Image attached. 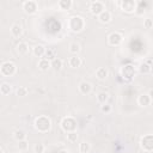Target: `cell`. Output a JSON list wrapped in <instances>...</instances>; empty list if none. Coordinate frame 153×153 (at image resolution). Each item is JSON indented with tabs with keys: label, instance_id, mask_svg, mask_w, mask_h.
Masks as SVG:
<instances>
[{
	"label": "cell",
	"instance_id": "9c48e42d",
	"mask_svg": "<svg viewBox=\"0 0 153 153\" xmlns=\"http://www.w3.org/2000/svg\"><path fill=\"white\" fill-rule=\"evenodd\" d=\"M23 10L26 14H35L38 10V5L33 0H26L23 2Z\"/></svg>",
	"mask_w": 153,
	"mask_h": 153
},
{
	"label": "cell",
	"instance_id": "7c38bea8",
	"mask_svg": "<svg viewBox=\"0 0 153 153\" xmlns=\"http://www.w3.org/2000/svg\"><path fill=\"white\" fill-rule=\"evenodd\" d=\"M137 72H139L140 74H143V75L151 74V73H152V65H151V61L140 63L139 67H137Z\"/></svg>",
	"mask_w": 153,
	"mask_h": 153
},
{
	"label": "cell",
	"instance_id": "d6a6232c",
	"mask_svg": "<svg viewBox=\"0 0 153 153\" xmlns=\"http://www.w3.org/2000/svg\"><path fill=\"white\" fill-rule=\"evenodd\" d=\"M67 140L69 141V142H76V140H78V134H76V131H72V133H67Z\"/></svg>",
	"mask_w": 153,
	"mask_h": 153
},
{
	"label": "cell",
	"instance_id": "52a82bcc",
	"mask_svg": "<svg viewBox=\"0 0 153 153\" xmlns=\"http://www.w3.org/2000/svg\"><path fill=\"white\" fill-rule=\"evenodd\" d=\"M117 5L120 6V8L126 12V13H133L136 11L137 8V2L134 0H123V1H118Z\"/></svg>",
	"mask_w": 153,
	"mask_h": 153
},
{
	"label": "cell",
	"instance_id": "6da1fadb",
	"mask_svg": "<svg viewBox=\"0 0 153 153\" xmlns=\"http://www.w3.org/2000/svg\"><path fill=\"white\" fill-rule=\"evenodd\" d=\"M85 19L81 17V16H72L69 17L68 22H67V27L71 32H74V33H78V32H81L84 29H85Z\"/></svg>",
	"mask_w": 153,
	"mask_h": 153
},
{
	"label": "cell",
	"instance_id": "8fae6325",
	"mask_svg": "<svg viewBox=\"0 0 153 153\" xmlns=\"http://www.w3.org/2000/svg\"><path fill=\"white\" fill-rule=\"evenodd\" d=\"M78 88H79V92L81 93V94H90L91 92H92V84L91 82H88V81H81L80 84H79V86H78Z\"/></svg>",
	"mask_w": 153,
	"mask_h": 153
},
{
	"label": "cell",
	"instance_id": "74e56055",
	"mask_svg": "<svg viewBox=\"0 0 153 153\" xmlns=\"http://www.w3.org/2000/svg\"><path fill=\"white\" fill-rule=\"evenodd\" d=\"M0 151H1V153H4V148H2V147L0 148Z\"/></svg>",
	"mask_w": 153,
	"mask_h": 153
},
{
	"label": "cell",
	"instance_id": "603a6c76",
	"mask_svg": "<svg viewBox=\"0 0 153 153\" xmlns=\"http://www.w3.org/2000/svg\"><path fill=\"white\" fill-rule=\"evenodd\" d=\"M108 100H109V93H108V92L102 91V92H99V93L97 94V102H98L100 105L106 104Z\"/></svg>",
	"mask_w": 153,
	"mask_h": 153
},
{
	"label": "cell",
	"instance_id": "ffe728a7",
	"mask_svg": "<svg viewBox=\"0 0 153 153\" xmlns=\"http://www.w3.org/2000/svg\"><path fill=\"white\" fill-rule=\"evenodd\" d=\"M73 6V1L72 0H60L57 2V7L61 10V11H68L71 10Z\"/></svg>",
	"mask_w": 153,
	"mask_h": 153
},
{
	"label": "cell",
	"instance_id": "8992f818",
	"mask_svg": "<svg viewBox=\"0 0 153 153\" xmlns=\"http://www.w3.org/2000/svg\"><path fill=\"white\" fill-rule=\"evenodd\" d=\"M121 76L126 80V81H130L133 80V78L135 76V73H136V69L133 65L128 63V65H124L122 68H121Z\"/></svg>",
	"mask_w": 153,
	"mask_h": 153
},
{
	"label": "cell",
	"instance_id": "1f68e13d",
	"mask_svg": "<svg viewBox=\"0 0 153 153\" xmlns=\"http://www.w3.org/2000/svg\"><path fill=\"white\" fill-rule=\"evenodd\" d=\"M100 111L103 112V114H105V115H108V114H110L111 111H112V106L110 105V104H103V105H100Z\"/></svg>",
	"mask_w": 153,
	"mask_h": 153
},
{
	"label": "cell",
	"instance_id": "f546056e",
	"mask_svg": "<svg viewBox=\"0 0 153 153\" xmlns=\"http://www.w3.org/2000/svg\"><path fill=\"white\" fill-rule=\"evenodd\" d=\"M18 149L20 151V152H25V151H27V148H29V142L26 141V140H23V141H18Z\"/></svg>",
	"mask_w": 153,
	"mask_h": 153
},
{
	"label": "cell",
	"instance_id": "7a4b0ae2",
	"mask_svg": "<svg viewBox=\"0 0 153 153\" xmlns=\"http://www.w3.org/2000/svg\"><path fill=\"white\" fill-rule=\"evenodd\" d=\"M33 127L38 133H48L51 128V120L48 116L41 115V116L35 118Z\"/></svg>",
	"mask_w": 153,
	"mask_h": 153
},
{
	"label": "cell",
	"instance_id": "5b68a950",
	"mask_svg": "<svg viewBox=\"0 0 153 153\" xmlns=\"http://www.w3.org/2000/svg\"><path fill=\"white\" fill-rule=\"evenodd\" d=\"M17 72V66L12 61H5L0 66V74L2 76H13Z\"/></svg>",
	"mask_w": 153,
	"mask_h": 153
},
{
	"label": "cell",
	"instance_id": "836d02e7",
	"mask_svg": "<svg viewBox=\"0 0 153 153\" xmlns=\"http://www.w3.org/2000/svg\"><path fill=\"white\" fill-rule=\"evenodd\" d=\"M143 27L145 29H152L153 27V19L152 18H146L143 19Z\"/></svg>",
	"mask_w": 153,
	"mask_h": 153
},
{
	"label": "cell",
	"instance_id": "cb8c5ba5",
	"mask_svg": "<svg viewBox=\"0 0 153 153\" xmlns=\"http://www.w3.org/2000/svg\"><path fill=\"white\" fill-rule=\"evenodd\" d=\"M11 92H12V86H11L10 84L2 82V84L0 85V93H1L2 96H7V94H10Z\"/></svg>",
	"mask_w": 153,
	"mask_h": 153
},
{
	"label": "cell",
	"instance_id": "9a60e30c",
	"mask_svg": "<svg viewBox=\"0 0 153 153\" xmlns=\"http://www.w3.org/2000/svg\"><path fill=\"white\" fill-rule=\"evenodd\" d=\"M97 18H98V20H99L102 24H109V23L112 20V14H111L110 11L105 10V11L102 12Z\"/></svg>",
	"mask_w": 153,
	"mask_h": 153
},
{
	"label": "cell",
	"instance_id": "7402d4cb",
	"mask_svg": "<svg viewBox=\"0 0 153 153\" xmlns=\"http://www.w3.org/2000/svg\"><path fill=\"white\" fill-rule=\"evenodd\" d=\"M38 68L41 69V71H43V72H47L49 68H51V61H49V60H47V59H41L39 61H38Z\"/></svg>",
	"mask_w": 153,
	"mask_h": 153
},
{
	"label": "cell",
	"instance_id": "484cf974",
	"mask_svg": "<svg viewBox=\"0 0 153 153\" xmlns=\"http://www.w3.org/2000/svg\"><path fill=\"white\" fill-rule=\"evenodd\" d=\"M69 53L71 54H73V55H78L79 53H80V50H81V48H80V44L79 43H76V42H72L71 44H69Z\"/></svg>",
	"mask_w": 153,
	"mask_h": 153
},
{
	"label": "cell",
	"instance_id": "e575fe53",
	"mask_svg": "<svg viewBox=\"0 0 153 153\" xmlns=\"http://www.w3.org/2000/svg\"><path fill=\"white\" fill-rule=\"evenodd\" d=\"M147 94L153 99V88H149V90H148V92H147Z\"/></svg>",
	"mask_w": 153,
	"mask_h": 153
},
{
	"label": "cell",
	"instance_id": "d590c367",
	"mask_svg": "<svg viewBox=\"0 0 153 153\" xmlns=\"http://www.w3.org/2000/svg\"><path fill=\"white\" fill-rule=\"evenodd\" d=\"M59 153H69V151L68 149H61Z\"/></svg>",
	"mask_w": 153,
	"mask_h": 153
},
{
	"label": "cell",
	"instance_id": "3957f363",
	"mask_svg": "<svg viewBox=\"0 0 153 153\" xmlns=\"http://www.w3.org/2000/svg\"><path fill=\"white\" fill-rule=\"evenodd\" d=\"M60 127L61 129L67 134V133H72V131H76V128H78V123H76V120L72 116H66L61 120L60 122Z\"/></svg>",
	"mask_w": 153,
	"mask_h": 153
},
{
	"label": "cell",
	"instance_id": "d4e9b609",
	"mask_svg": "<svg viewBox=\"0 0 153 153\" xmlns=\"http://www.w3.org/2000/svg\"><path fill=\"white\" fill-rule=\"evenodd\" d=\"M13 137H14V140H16L17 142H18V141H23V140H26V134H25L24 130L18 129V130H16V131L13 133Z\"/></svg>",
	"mask_w": 153,
	"mask_h": 153
},
{
	"label": "cell",
	"instance_id": "e0dca14e",
	"mask_svg": "<svg viewBox=\"0 0 153 153\" xmlns=\"http://www.w3.org/2000/svg\"><path fill=\"white\" fill-rule=\"evenodd\" d=\"M68 65H69L71 68H74V69H75V68H79V67L82 65V60H81L78 55H73V56L69 57Z\"/></svg>",
	"mask_w": 153,
	"mask_h": 153
},
{
	"label": "cell",
	"instance_id": "277c9868",
	"mask_svg": "<svg viewBox=\"0 0 153 153\" xmlns=\"http://www.w3.org/2000/svg\"><path fill=\"white\" fill-rule=\"evenodd\" d=\"M140 147L146 153L153 152V134H145L140 139Z\"/></svg>",
	"mask_w": 153,
	"mask_h": 153
},
{
	"label": "cell",
	"instance_id": "5bb4252c",
	"mask_svg": "<svg viewBox=\"0 0 153 153\" xmlns=\"http://www.w3.org/2000/svg\"><path fill=\"white\" fill-rule=\"evenodd\" d=\"M10 31H11V35H12L13 37L19 38V37L22 36V33H23V26H22V24H19V23H14V24L11 25Z\"/></svg>",
	"mask_w": 153,
	"mask_h": 153
},
{
	"label": "cell",
	"instance_id": "d6986e66",
	"mask_svg": "<svg viewBox=\"0 0 153 153\" xmlns=\"http://www.w3.org/2000/svg\"><path fill=\"white\" fill-rule=\"evenodd\" d=\"M44 59H47V60H49V61H53V60L57 59V50H56L54 47H49V48H47Z\"/></svg>",
	"mask_w": 153,
	"mask_h": 153
},
{
	"label": "cell",
	"instance_id": "ac0fdd59",
	"mask_svg": "<svg viewBox=\"0 0 153 153\" xmlns=\"http://www.w3.org/2000/svg\"><path fill=\"white\" fill-rule=\"evenodd\" d=\"M16 50H17V53L19 55L24 56V55H26L29 53V45H27L26 42H19L17 44V47H16Z\"/></svg>",
	"mask_w": 153,
	"mask_h": 153
},
{
	"label": "cell",
	"instance_id": "44dd1931",
	"mask_svg": "<svg viewBox=\"0 0 153 153\" xmlns=\"http://www.w3.org/2000/svg\"><path fill=\"white\" fill-rule=\"evenodd\" d=\"M96 76H97L98 80H105L109 76V71L105 67H99L96 71Z\"/></svg>",
	"mask_w": 153,
	"mask_h": 153
},
{
	"label": "cell",
	"instance_id": "8d00e7d4",
	"mask_svg": "<svg viewBox=\"0 0 153 153\" xmlns=\"http://www.w3.org/2000/svg\"><path fill=\"white\" fill-rule=\"evenodd\" d=\"M12 153H23V152H20V151H14V152H12Z\"/></svg>",
	"mask_w": 153,
	"mask_h": 153
},
{
	"label": "cell",
	"instance_id": "30bf717a",
	"mask_svg": "<svg viewBox=\"0 0 153 153\" xmlns=\"http://www.w3.org/2000/svg\"><path fill=\"white\" fill-rule=\"evenodd\" d=\"M105 11V5L104 2L102 1H92L90 4V12L93 14V16H99L102 12Z\"/></svg>",
	"mask_w": 153,
	"mask_h": 153
},
{
	"label": "cell",
	"instance_id": "f1b7e54d",
	"mask_svg": "<svg viewBox=\"0 0 153 153\" xmlns=\"http://www.w3.org/2000/svg\"><path fill=\"white\" fill-rule=\"evenodd\" d=\"M27 93H29V90H27V87H25V86H19V87L16 90V94H17L18 97H25V96H27Z\"/></svg>",
	"mask_w": 153,
	"mask_h": 153
},
{
	"label": "cell",
	"instance_id": "2e32d148",
	"mask_svg": "<svg viewBox=\"0 0 153 153\" xmlns=\"http://www.w3.org/2000/svg\"><path fill=\"white\" fill-rule=\"evenodd\" d=\"M45 50H47V48H45L43 44H36V45L32 48V54H33L36 57H44Z\"/></svg>",
	"mask_w": 153,
	"mask_h": 153
},
{
	"label": "cell",
	"instance_id": "4316f807",
	"mask_svg": "<svg viewBox=\"0 0 153 153\" xmlns=\"http://www.w3.org/2000/svg\"><path fill=\"white\" fill-rule=\"evenodd\" d=\"M62 67H63V61L61 60V59H55V60H53L51 61V68L53 69H55V71H60V69H62Z\"/></svg>",
	"mask_w": 153,
	"mask_h": 153
},
{
	"label": "cell",
	"instance_id": "4fadbf2b",
	"mask_svg": "<svg viewBox=\"0 0 153 153\" xmlns=\"http://www.w3.org/2000/svg\"><path fill=\"white\" fill-rule=\"evenodd\" d=\"M151 103H152V98L147 93H142L137 97V104L142 108H147L148 105H151Z\"/></svg>",
	"mask_w": 153,
	"mask_h": 153
},
{
	"label": "cell",
	"instance_id": "83f0119b",
	"mask_svg": "<svg viewBox=\"0 0 153 153\" xmlns=\"http://www.w3.org/2000/svg\"><path fill=\"white\" fill-rule=\"evenodd\" d=\"M79 151H80V153H88L91 151V143L87 141H82L79 145Z\"/></svg>",
	"mask_w": 153,
	"mask_h": 153
},
{
	"label": "cell",
	"instance_id": "ba28073f",
	"mask_svg": "<svg viewBox=\"0 0 153 153\" xmlns=\"http://www.w3.org/2000/svg\"><path fill=\"white\" fill-rule=\"evenodd\" d=\"M123 42V35L118 31H114L108 36V44L110 47H118Z\"/></svg>",
	"mask_w": 153,
	"mask_h": 153
},
{
	"label": "cell",
	"instance_id": "4dcf8cb0",
	"mask_svg": "<svg viewBox=\"0 0 153 153\" xmlns=\"http://www.w3.org/2000/svg\"><path fill=\"white\" fill-rule=\"evenodd\" d=\"M44 151H45V146L42 142L35 143V146H33V152L35 153H44Z\"/></svg>",
	"mask_w": 153,
	"mask_h": 153
}]
</instances>
